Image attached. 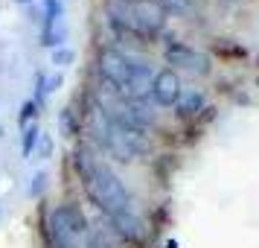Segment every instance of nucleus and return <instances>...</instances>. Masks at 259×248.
<instances>
[{
    "label": "nucleus",
    "instance_id": "obj_1",
    "mask_svg": "<svg viewBox=\"0 0 259 248\" xmlns=\"http://www.w3.org/2000/svg\"><path fill=\"white\" fill-rule=\"evenodd\" d=\"M73 166L82 178L84 193L91 196V201L105 213L108 219L117 216V213L134 210V199H131L125 181L94 152V146H79L73 152Z\"/></svg>",
    "mask_w": 259,
    "mask_h": 248
},
{
    "label": "nucleus",
    "instance_id": "obj_2",
    "mask_svg": "<svg viewBox=\"0 0 259 248\" xmlns=\"http://www.w3.org/2000/svg\"><path fill=\"white\" fill-rule=\"evenodd\" d=\"M82 129L91 131V140L108 152L111 158H117L119 164H131L137 158H146L152 152V140L149 131H137L128 126H119L108 117L102 108L88 105V111L82 114Z\"/></svg>",
    "mask_w": 259,
    "mask_h": 248
},
{
    "label": "nucleus",
    "instance_id": "obj_3",
    "mask_svg": "<svg viewBox=\"0 0 259 248\" xmlns=\"http://www.w3.org/2000/svg\"><path fill=\"white\" fill-rule=\"evenodd\" d=\"M111 24L137 38H154L166 24V12L157 0H108Z\"/></svg>",
    "mask_w": 259,
    "mask_h": 248
},
{
    "label": "nucleus",
    "instance_id": "obj_4",
    "mask_svg": "<svg viewBox=\"0 0 259 248\" xmlns=\"http://www.w3.org/2000/svg\"><path fill=\"white\" fill-rule=\"evenodd\" d=\"M163 59L166 64H172V70H184V73H192V76H207L210 73V59L198 53L195 47L189 44H181V41H169L163 47Z\"/></svg>",
    "mask_w": 259,
    "mask_h": 248
},
{
    "label": "nucleus",
    "instance_id": "obj_5",
    "mask_svg": "<svg viewBox=\"0 0 259 248\" xmlns=\"http://www.w3.org/2000/svg\"><path fill=\"white\" fill-rule=\"evenodd\" d=\"M181 91H184V85H181V76H178L172 67H163V70L154 73L149 96H152L154 105H160V108H175V102L181 99Z\"/></svg>",
    "mask_w": 259,
    "mask_h": 248
},
{
    "label": "nucleus",
    "instance_id": "obj_6",
    "mask_svg": "<svg viewBox=\"0 0 259 248\" xmlns=\"http://www.w3.org/2000/svg\"><path fill=\"white\" fill-rule=\"evenodd\" d=\"M108 222H111V234L119 236L122 242L137 245V242H143V239H146V222L140 219V213H137V210L117 213V216H111Z\"/></svg>",
    "mask_w": 259,
    "mask_h": 248
},
{
    "label": "nucleus",
    "instance_id": "obj_7",
    "mask_svg": "<svg viewBox=\"0 0 259 248\" xmlns=\"http://www.w3.org/2000/svg\"><path fill=\"white\" fill-rule=\"evenodd\" d=\"M201 111H207V96H204V91H198V88H184L181 91V99L175 102V114L181 120H192V117H198Z\"/></svg>",
    "mask_w": 259,
    "mask_h": 248
},
{
    "label": "nucleus",
    "instance_id": "obj_8",
    "mask_svg": "<svg viewBox=\"0 0 259 248\" xmlns=\"http://www.w3.org/2000/svg\"><path fill=\"white\" fill-rule=\"evenodd\" d=\"M59 126H61V134H64V137H76V134L82 131V114H79V111H76L73 105L61 108Z\"/></svg>",
    "mask_w": 259,
    "mask_h": 248
},
{
    "label": "nucleus",
    "instance_id": "obj_9",
    "mask_svg": "<svg viewBox=\"0 0 259 248\" xmlns=\"http://www.w3.org/2000/svg\"><path fill=\"white\" fill-rule=\"evenodd\" d=\"M64 41H67V26L64 24H50L41 29V44L44 47L59 50V47H64Z\"/></svg>",
    "mask_w": 259,
    "mask_h": 248
},
{
    "label": "nucleus",
    "instance_id": "obj_10",
    "mask_svg": "<svg viewBox=\"0 0 259 248\" xmlns=\"http://www.w3.org/2000/svg\"><path fill=\"white\" fill-rule=\"evenodd\" d=\"M38 137H41V129H38V123H29L26 129H21V152H24V158H29V155L35 152Z\"/></svg>",
    "mask_w": 259,
    "mask_h": 248
},
{
    "label": "nucleus",
    "instance_id": "obj_11",
    "mask_svg": "<svg viewBox=\"0 0 259 248\" xmlns=\"http://www.w3.org/2000/svg\"><path fill=\"white\" fill-rule=\"evenodd\" d=\"M64 24V3L61 0H44V26Z\"/></svg>",
    "mask_w": 259,
    "mask_h": 248
},
{
    "label": "nucleus",
    "instance_id": "obj_12",
    "mask_svg": "<svg viewBox=\"0 0 259 248\" xmlns=\"http://www.w3.org/2000/svg\"><path fill=\"white\" fill-rule=\"evenodd\" d=\"M35 117H38V105L32 102V99H26L24 105H21V114H18V126L26 129L29 123H35Z\"/></svg>",
    "mask_w": 259,
    "mask_h": 248
},
{
    "label": "nucleus",
    "instance_id": "obj_13",
    "mask_svg": "<svg viewBox=\"0 0 259 248\" xmlns=\"http://www.w3.org/2000/svg\"><path fill=\"white\" fill-rule=\"evenodd\" d=\"M47 184H50L47 172H35V175H32V184H29V196H32V199H41V196L47 193Z\"/></svg>",
    "mask_w": 259,
    "mask_h": 248
},
{
    "label": "nucleus",
    "instance_id": "obj_14",
    "mask_svg": "<svg viewBox=\"0 0 259 248\" xmlns=\"http://www.w3.org/2000/svg\"><path fill=\"white\" fill-rule=\"evenodd\" d=\"M32 155H38V161H47L50 155H53V137H50L47 131H41V137H38L35 152H32Z\"/></svg>",
    "mask_w": 259,
    "mask_h": 248
},
{
    "label": "nucleus",
    "instance_id": "obj_15",
    "mask_svg": "<svg viewBox=\"0 0 259 248\" xmlns=\"http://www.w3.org/2000/svg\"><path fill=\"white\" fill-rule=\"evenodd\" d=\"M163 6V12H175V15H184L192 9V0H157Z\"/></svg>",
    "mask_w": 259,
    "mask_h": 248
},
{
    "label": "nucleus",
    "instance_id": "obj_16",
    "mask_svg": "<svg viewBox=\"0 0 259 248\" xmlns=\"http://www.w3.org/2000/svg\"><path fill=\"white\" fill-rule=\"evenodd\" d=\"M73 59H76V53H73L70 47L53 50V64H59V67H67V64H73Z\"/></svg>",
    "mask_w": 259,
    "mask_h": 248
},
{
    "label": "nucleus",
    "instance_id": "obj_17",
    "mask_svg": "<svg viewBox=\"0 0 259 248\" xmlns=\"http://www.w3.org/2000/svg\"><path fill=\"white\" fill-rule=\"evenodd\" d=\"M44 76H47V73H38V76H35V96H32V102H35L38 108L44 105V99H47V91H44Z\"/></svg>",
    "mask_w": 259,
    "mask_h": 248
},
{
    "label": "nucleus",
    "instance_id": "obj_18",
    "mask_svg": "<svg viewBox=\"0 0 259 248\" xmlns=\"http://www.w3.org/2000/svg\"><path fill=\"white\" fill-rule=\"evenodd\" d=\"M61 82H64V76H61V73H50V76H44V91H47V96L56 94V91L61 88Z\"/></svg>",
    "mask_w": 259,
    "mask_h": 248
},
{
    "label": "nucleus",
    "instance_id": "obj_19",
    "mask_svg": "<svg viewBox=\"0 0 259 248\" xmlns=\"http://www.w3.org/2000/svg\"><path fill=\"white\" fill-rule=\"evenodd\" d=\"M91 248H114V245H111V242H105L102 236H94V234H91Z\"/></svg>",
    "mask_w": 259,
    "mask_h": 248
},
{
    "label": "nucleus",
    "instance_id": "obj_20",
    "mask_svg": "<svg viewBox=\"0 0 259 248\" xmlns=\"http://www.w3.org/2000/svg\"><path fill=\"white\" fill-rule=\"evenodd\" d=\"M18 3H32V0H18Z\"/></svg>",
    "mask_w": 259,
    "mask_h": 248
},
{
    "label": "nucleus",
    "instance_id": "obj_21",
    "mask_svg": "<svg viewBox=\"0 0 259 248\" xmlns=\"http://www.w3.org/2000/svg\"><path fill=\"white\" fill-rule=\"evenodd\" d=\"M0 137H3V126H0Z\"/></svg>",
    "mask_w": 259,
    "mask_h": 248
}]
</instances>
